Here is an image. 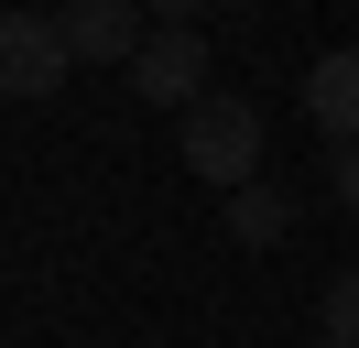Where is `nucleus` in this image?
Wrapping results in <instances>:
<instances>
[{
  "label": "nucleus",
  "instance_id": "1",
  "mask_svg": "<svg viewBox=\"0 0 359 348\" xmlns=\"http://www.w3.org/2000/svg\"><path fill=\"white\" fill-rule=\"evenodd\" d=\"M175 142H185V174H207V185H229V196H240V185H262V109H250L240 87L196 98Z\"/></svg>",
  "mask_w": 359,
  "mask_h": 348
},
{
  "label": "nucleus",
  "instance_id": "2",
  "mask_svg": "<svg viewBox=\"0 0 359 348\" xmlns=\"http://www.w3.org/2000/svg\"><path fill=\"white\" fill-rule=\"evenodd\" d=\"M131 98H153V109H196V98H218L207 87V33L196 22H153V44H142V65H131Z\"/></svg>",
  "mask_w": 359,
  "mask_h": 348
},
{
  "label": "nucleus",
  "instance_id": "3",
  "mask_svg": "<svg viewBox=\"0 0 359 348\" xmlns=\"http://www.w3.org/2000/svg\"><path fill=\"white\" fill-rule=\"evenodd\" d=\"M66 22L55 11H0V87H11V98H55V87H66Z\"/></svg>",
  "mask_w": 359,
  "mask_h": 348
},
{
  "label": "nucleus",
  "instance_id": "4",
  "mask_svg": "<svg viewBox=\"0 0 359 348\" xmlns=\"http://www.w3.org/2000/svg\"><path fill=\"white\" fill-rule=\"evenodd\" d=\"M55 22H66V55L76 65H120V76H131L142 44H153V22H142L131 0H76V11H55Z\"/></svg>",
  "mask_w": 359,
  "mask_h": 348
},
{
  "label": "nucleus",
  "instance_id": "5",
  "mask_svg": "<svg viewBox=\"0 0 359 348\" xmlns=\"http://www.w3.org/2000/svg\"><path fill=\"white\" fill-rule=\"evenodd\" d=\"M305 109H316V130H337V152L359 142V44H337V55L305 65Z\"/></svg>",
  "mask_w": 359,
  "mask_h": 348
},
{
  "label": "nucleus",
  "instance_id": "6",
  "mask_svg": "<svg viewBox=\"0 0 359 348\" xmlns=\"http://www.w3.org/2000/svg\"><path fill=\"white\" fill-rule=\"evenodd\" d=\"M283 229H294L283 185H240V196H229V239H240V250H272Z\"/></svg>",
  "mask_w": 359,
  "mask_h": 348
},
{
  "label": "nucleus",
  "instance_id": "7",
  "mask_svg": "<svg viewBox=\"0 0 359 348\" xmlns=\"http://www.w3.org/2000/svg\"><path fill=\"white\" fill-rule=\"evenodd\" d=\"M327 337H337V348H359V261L327 283Z\"/></svg>",
  "mask_w": 359,
  "mask_h": 348
},
{
  "label": "nucleus",
  "instance_id": "8",
  "mask_svg": "<svg viewBox=\"0 0 359 348\" xmlns=\"http://www.w3.org/2000/svg\"><path fill=\"white\" fill-rule=\"evenodd\" d=\"M327 196H337V207L359 218V142H348V152H337V163H327Z\"/></svg>",
  "mask_w": 359,
  "mask_h": 348
},
{
  "label": "nucleus",
  "instance_id": "9",
  "mask_svg": "<svg viewBox=\"0 0 359 348\" xmlns=\"http://www.w3.org/2000/svg\"><path fill=\"white\" fill-rule=\"evenodd\" d=\"M316 348H337V337H316Z\"/></svg>",
  "mask_w": 359,
  "mask_h": 348
}]
</instances>
